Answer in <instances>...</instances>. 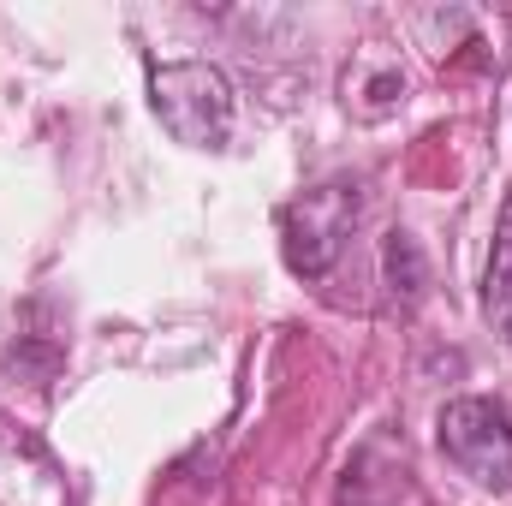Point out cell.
<instances>
[{
  "label": "cell",
  "instance_id": "obj_1",
  "mask_svg": "<svg viewBox=\"0 0 512 506\" xmlns=\"http://www.w3.org/2000/svg\"><path fill=\"white\" fill-rule=\"evenodd\" d=\"M149 108L155 120L191 149H227L233 120H239V96L227 84L221 66L209 60H167L149 66Z\"/></svg>",
  "mask_w": 512,
  "mask_h": 506
},
{
  "label": "cell",
  "instance_id": "obj_2",
  "mask_svg": "<svg viewBox=\"0 0 512 506\" xmlns=\"http://www.w3.org/2000/svg\"><path fill=\"white\" fill-rule=\"evenodd\" d=\"M441 453L483 489H512V423L483 393L441 405Z\"/></svg>",
  "mask_w": 512,
  "mask_h": 506
},
{
  "label": "cell",
  "instance_id": "obj_3",
  "mask_svg": "<svg viewBox=\"0 0 512 506\" xmlns=\"http://www.w3.org/2000/svg\"><path fill=\"white\" fill-rule=\"evenodd\" d=\"M358 221V191L352 185H322V191H304L298 203L280 209V251H286V268L292 274H328L334 256L346 245Z\"/></svg>",
  "mask_w": 512,
  "mask_h": 506
},
{
  "label": "cell",
  "instance_id": "obj_4",
  "mask_svg": "<svg viewBox=\"0 0 512 506\" xmlns=\"http://www.w3.org/2000/svg\"><path fill=\"white\" fill-rule=\"evenodd\" d=\"M483 316L495 322V334L512 340V215L495 233V251H489V280H483Z\"/></svg>",
  "mask_w": 512,
  "mask_h": 506
},
{
  "label": "cell",
  "instance_id": "obj_5",
  "mask_svg": "<svg viewBox=\"0 0 512 506\" xmlns=\"http://www.w3.org/2000/svg\"><path fill=\"white\" fill-rule=\"evenodd\" d=\"M387 286L405 304H417V292L429 286V262H423V245L411 233H387Z\"/></svg>",
  "mask_w": 512,
  "mask_h": 506
}]
</instances>
